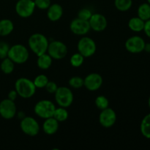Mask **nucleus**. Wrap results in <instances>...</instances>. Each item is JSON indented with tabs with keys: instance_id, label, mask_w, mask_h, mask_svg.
Returning a JSON list of instances; mask_svg holds the SVG:
<instances>
[{
	"instance_id": "f257e3e1",
	"label": "nucleus",
	"mask_w": 150,
	"mask_h": 150,
	"mask_svg": "<svg viewBox=\"0 0 150 150\" xmlns=\"http://www.w3.org/2000/svg\"><path fill=\"white\" fill-rule=\"evenodd\" d=\"M48 44L49 42L46 37L41 33L33 34L28 40L29 48L38 57L47 52Z\"/></svg>"
},
{
	"instance_id": "f03ea898",
	"label": "nucleus",
	"mask_w": 150,
	"mask_h": 150,
	"mask_svg": "<svg viewBox=\"0 0 150 150\" xmlns=\"http://www.w3.org/2000/svg\"><path fill=\"white\" fill-rule=\"evenodd\" d=\"M36 89L33 81L27 78H20L15 83V89L18 95L24 99L32 98L36 92Z\"/></svg>"
},
{
	"instance_id": "7ed1b4c3",
	"label": "nucleus",
	"mask_w": 150,
	"mask_h": 150,
	"mask_svg": "<svg viewBox=\"0 0 150 150\" xmlns=\"http://www.w3.org/2000/svg\"><path fill=\"white\" fill-rule=\"evenodd\" d=\"M7 57L15 64H21L29 59V53L26 46L21 44H16L10 48Z\"/></svg>"
},
{
	"instance_id": "20e7f679",
	"label": "nucleus",
	"mask_w": 150,
	"mask_h": 150,
	"mask_svg": "<svg viewBox=\"0 0 150 150\" xmlns=\"http://www.w3.org/2000/svg\"><path fill=\"white\" fill-rule=\"evenodd\" d=\"M54 95L55 100L59 106L67 108L70 107L73 103V93L71 89L67 86H59L57 88Z\"/></svg>"
},
{
	"instance_id": "39448f33",
	"label": "nucleus",
	"mask_w": 150,
	"mask_h": 150,
	"mask_svg": "<svg viewBox=\"0 0 150 150\" xmlns=\"http://www.w3.org/2000/svg\"><path fill=\"white\" fill-rule=\"evenodd\" d=\"M55 109V105L51 100H41L35 104L34 111L38 117L45 120L53 117Z\"/></svg>"
},
{
	"instance_id": "423d86ee",
	"label": "nucleus",
	"mask_w": 150,
	"mask_h": 150,
	"mask_svg": "<svg viewBox=\"0 0 150 150\" xmlns=\"http://www.w3.org/2000/svg\"><path fill=\"white\" fill-rule=\"evenodd\" d=\"M78 51L84 58H89L95 54L97 45L95 40L89 37H83L79 40L77 45Z\"/></svg>"
},
{
	"instance_id": "0eeeda50",
	"label": "nucleus",
	"mask_w": 150,
	"mask_h": 150,
	"mask_svg": "<svg viewBox=\"0 0 150 150\" xmlns=\"http://www.w3.org/2000/svg\"><path fill=\"white\" fill-rule=\"evenodd\" d=\"M47 52L54 59H62L67 54V47L62 41L54 40L48 44Z\"/></svg>"
},
{
	"instance_id": "6e6552de",
	"label": "nucleus",
	"mask_w": 150,
	"mask_h": 150,
	"mask_svg": "<svg viewBox=\"0 0 150 150\" xmlns=\"http://www.w3.org/2000/svg\"><path fill=\"white\" fill-rule=\"evenodd\" d=\"M20 127L24 134L32 137L36 136L40 133L39 123L32 117H25L21 120Z\"/></svg>"
},
{
	"instance_id": "1a4fd4ad",
	"label": "nucleus",
	"mask_w": 150,
	"mask_h": 150,
	"mask_svg": "<svg viewBox=\"0 0 150 150\" xmlns=\"http://www.w3.org/2000/svg\"><path fill=\"white\" fill-rule=\"evenodd\" d=\"M35 8L34 0H18L16 4V13L23 18L30 17L35 12Z\"/></svg>"
},
{
	"instance_id": "9d476101",
	"label": "nucleus",
	"mask_w": 150,
	"mask_h": 150,
	"mask_svg": "<svg viewBox=\"0 0 150 150\" xmlns=\"http://www.w3.org/2000/svg\"><path fill=\"white\" fill-rule=\"evenodd\" d=\"M145 41L142 37L135 35L126 40L125 46L126 50L131 54H139L144 50Z\"/></svg>"
},
{
	"instance_id": "9b49d317",
	"label": "nucleus",
	"mask_w": 150,
	"mask_h": 150,
	"mask_svg": "<svg viewBox=\"0 0 150 150\" xmlns=\"http://www.w3.org/2000/svg\"><path fill=\"white\" fill-rule=\"evenodd\" d=\"M17 113V107H16L15 101L11 100L4 99L0 102V116L5 120H11Z\"/></svg>"
},
{
	"instance_id": "f8f14e48",
	"label": "nucleus",
	"mask_w": 150,
	"mask_h": 150,
	"mask_svg": "<svg viewBox=\"0 0 150 150\" xmlns=\"http://www.w3.org/2000/svg\"><path fill=\"white\" fill-rule=\"evenodd\" d=\"M117 122V114L111 108H105L102 110L99 115V122L102 127L105 128H110Z\"/></svg>"
},
{
	"instance_id": "ddd939ff",
	"label": "nucleus",
	"mask_w": 150,
	"mask_h": 150,
	"mask_svg": "<svg viewBox=\"0 0 150 150\" xmlns=\"http://www.w3.org/2000/svg\"><path fill=\"white\" fill-rule=\"evenodd\" d=\"M70 29L74 35L83 36L90 31L91 27L89 21H84L79 18H76L73 19L70 23Z\"/></svg>"
},
{
	"instance_id": "4468645a",
	"label": "nucleus",
	"mask_w": 150,
	"mask_h": 150,
	"mask_svg": "<svg viewBox=\"0 0 150 150\" xmlns=\"http://www.w3.org/2000/svg\"><path fill=\"white\" fill-rule=\"evenodd\" d=\"M83 86L92 92L98 90L101 87L103 82L102 76L97 73H89L85 77V79H83Z\"/></svg>"
},
{
	"instance_id": "2eb2a0df",
	"label": "nucleus",
	"mask_w": 150,
	"mask_h": 150,
	"mask_svg": "<svg viewBox=\"0 0 150 150\" xmlns=\"http://www.w3.org/2000/svg\"><path fill=\"white\" fill-rule=\"evenodd\" d=\"M91 29L95 32H103L107 27V19L103 15L100 13H92L89 20Z\"/></svg>"
},
{
	"instance_id": "dca6fc26",
	"label": "nucleus",
	"mask_w": 150,
	"mask_h": 150,
	"mask_svg": "<svg viewBox=\"0 0 150 150\" xmlns=\"http://www.w3.org/2000/svg\"><path fill=\"white\" fill-rule=\"evenodd\" d=\"M59 122L52 117L45 119L43 124H42V130L45 134L52 136V135L57 133L59 130Z\"/></svg>"
},
{
	"instance_id": "f3484780",
	"label": "nucleus",
	"mask_w": 150,
	"mask_h": 150,
	"mask_svg": "<svg viewBox=\"0 0 150 150\" xmlns=\"http://www.w3.org/2000/svg\"><path fill=\"white\" fill-rule=\"evenodd\" d=\"M63 16V8L60 4H52L47 9V17L51 21H57Z\"/></svg>"
},
{
	"instance_id": "a211bd4d",
	"label": "nucleus",
	"mask_w": 150,
	"mask_h": 150,
	"mask_svg": "<svg viewBox=\"0 0 150 150\" xmlns=\"http://www.w3.org/2000/svg\"><path fill=\"white\" fill-rule=\"evenodd\" d=\"M14 29V24L10 19L4 18L0 21V36L5 37L10 35Z\"/></svg>"
},
{
	"instance_id": "6ab92c4d",
	"label": "nucleus",
	"mask_w": 150,
	"mask_h": 150,
	"mask_svg": "<svg viewBox=\"0 0 150 150\" xmlns=\"http://www.w3.org/2000/svg\"><path fill=\"white\" fill-rule=\"evenodd\" d=\"M53 59L48 54H42V55L38 56V60H37V64L39 68L41 70H48L52 64Z\"/></svg>"
},
{
	"instance_id": "aec40b11",
	"label": "nucleus",
	"mask_w": 150,
	"mask_h": 150,
	"mask_svg": "<svg viewBox=\"0 0 150 150\" xmlns=\"http://www.w3.org/2000/svg\"><path fill=\"white\" fill-rule=\"evenodd\" d=\"M145 21L139 17H133L129 20L128 27L135 32H139L144 30Z\"/></svg>"
},
{
	"instance_id": "412c9836",
	"label": "nucleus",
	"mask_w": 150,
	"mask_h": 150,
	"mask_svg": "<svg viewBox=\"0 0 150 150\" xmlns=\"http://www.w3.org/2000/svg\"><path fill=\"white\" fill-rule=\"evenodd\" d=\"M140 130L144 137L150 139V113L146 114L142 120Z\"/></svg>"
},
{
	"instance_id": "4be33fe9",
	"label": "nucleus",
	"mask_w": 150,
	"mask_h": 150,
	"mask_svg": "<svg viewBox=\"0 0 150 150\" xmlns=\"http://www.w3.org/2000/svg\"><path fill=\"white\" fill-rule=\"evenodd\" d=\"M138 17L142 20L146 21L150 19V4L148 3H143L138 8Z\"/></svg>"
},
{
	"instance_id": "5701e85b",
	"label": "nucleus",
	"mask_w": 150,
	"mask_h": 150,
	"mask_svg": "<svg viewBox=\"0 0 150 150\" xmlns=\"http://www.w3.org/2000/svg\"><path fill=\"white\" fill-rule=\"evenodd\" d=\"M69 117V112L66 108L59 106V108H56L54 111L53 117L57 120L59 122H62L66 121Z\"/></svg>"
},
{
	"instance_id": "b1692460",
	"label": "nucleus",
	"mask_w": 150,
	"mask_h": 150,
	"mask_svg": "<svg viewBox=\"0 0 150 150\" xmlns=\"http://www.w3.org/2000/svg\"><path fill=\"white\" fill-rule=\"evenodd\" d=\"M15 67V63L8 57L3 59L0 65L1 70L4 74H10L13 72Z\"/></svg>"
},
{
	"instance_id": "393cba45",
	"label": "nucleus",
	"mask_w": 150,
	"mask_h": 150,
	"mask_svg": "<svg viewBox=\"0 0 150 150\" xmlns=\"http://www.w3.org/2000/svg\"><path fill=\"white\" fill-rule=\"evenodd\" d=\"M132 4H133L132 0H114V5L119 11H127L131 8Z\"/></svg>"
},
{
	"instance_id": "a878e982",
	"label": "nucleus",
	"mask_w": 150,
	"mask_h": 150,
	"mask_svg": "<svg viewBox=\"0 0 150 150\" xmlns=\"http://www.w3.org/2000/svg\"><path fill=\"white\" fill-rule=\"evenodd\" d=\"M95 103L97 108L101 111L109 107V101L104 95H99L97 97L95 98Z\"/></svg>"
},
{
	"instance_id": "bb28decb",
	"label": "nucleus",
	"mask_w": 150,
	"mask_h": 150,
	"mask_svg": "<svg viewBox=\"0 0 150 150\" xmlns=\"http://www.w3.org/2000/svg\"><path fill=\"white\" fill-rule=\"evenodd\" d=\"M84 62V57L79 52L73 54L70 59V62L73 67H79L83 64Z\"/></svg>"
},
{
	"instance_id": "cd10ccee",
	"label": "nucleus",
	"mask_w": 150,
	"mask_h": 150,
	"mask_svg": "<svg viewBox=\"0 0 150 150\" xmlns=\"http://www.w3.org/2000/svg\"><path fill=\"white\" fill-rule=\"evenodd\" d=\"M48 79L45 75H38L34 79L33 82L35 83V86L38 89H43L45 87L47 83L48 82Z\"/></svg>"
},
{
	"instance_id": "c85d7f7f",
	"label": "nucleus",
	"mask_w": 150,
	"mask_h": 150,
	"mask_svg": "<svg viewBox=\"0 0 150 150\" xmlns=\"http://www.w3.org/2000/svg\"><path fill=\"white\" fill-rule=\"evenodd\" d=\"M68 83L70 87L73 89H80L82 86H83L84 81H83V79H82L80 76H73L70 78Z\"/></svg>"
},
{
	"instance_id": "c756f323",
	"label": "nucleus",
	"mask_w": 150,
	"mask_h": 150,
	"mask_svg": "<svg viewBox=\"0 0 150 150\" xmlns=\"http://www.w3.org/2000/svg\"><path fill=\"white\" fill-rule=\"evenodd\" d=\"M10 48V47L8 43L4 42V41H0V59H3L7 57Z\"/></svg>"
},
{
	"instance_id": "7c9ffc66",
	"label": "nucleus",
	"mask_w": 150,
	"mask_h": 150,
	"mask_svg": "<svg viewBox=\"0 0 150 150\" xmlns=\"http://www.w3.org/2000/svg\"><path fill=\"white\" fill-rule=\"evenodd\" d=\"M92 13L90 10L87 8H83L78 13V18L84 21H89L92 16Z\"/></svg>"
},
{
	"instance_id": "2f4dec72",
	"label": "nucleus",
	"mask_w": 150,
	"mask_h": 150,
	"mask_svg": "<svg viewBox=\"0 0 150 150\" xmlns=\"http://www.w3.org/2000/svg\"><path fill=\"white\" fill-rule=\"evenodd\" d=\"M35 7L40 10H47L51 4V0H34Z\"/></svg>"
},
{
	"instance_id": "473e14b6",
	"label": "nucleus",
	"mask_w": 150,
	"mask_h": 150,
	"mask_svg": "<svg viewBox=\"0 0 150 150\" xmlns=\"http://www.w3.org/2000/svg\"><path fill=\"white\" fill-rule=\"evenodd\" d=\"M59 86H57V84L55 83V82L49 81H48V82L47 83L46 86H45V88L48 93L54 94L56 92V91H57V88Z\"/></svg>"
},
{
	"instance_id": "72a5a7b5",
	"label": "nucleus",
	"mask_w": 150,
	"mask_h": 150,
	"mask_svg": "<svg viewBox=\"0 0 150 150\" xmlns=\"http://www.w3.org/2000/svg\"><path fill=\"white\" fill-rule=\"evenodd\" d=\"M18 96V95L16 90V89H13V90H11L9 92L8 95H7V98L10 100H11L15 101L16 100V98H17Z\"/></svg>"
},
{
	"instance_id": "f704fd0d",
	"label": "nucleus",
	"mask_w": 150,
	"mask_h": 150,
	"mask_svg": "<svg viewBox=\"0 0 150 150\" xmlns=\"http://www.w3.org/2000/svg\"><path fill=\"white\" fill-rule=\"evenodd\" d=\"M143 31L145 32L146 36L150 38V19L145 21L144 28Z\"/></svg>"
},
{
	"instance_id": "c9c22d12",
	"label": "nucleus",
	"mask_w": 150,
	"mask_h": 150,
	"mask_svg": "<svg viewBox=\"0 0 150 150\" xmlns=\"http://www.w3.org/2000/svg\"><path fill=\"white\" fill-rule=\"evenodd\" d=\"M147 53H150V42H148V43H145V46H144V50Z\"/></svg>"
},
{
	"instance_id": "e433bc0d",
	"label": "nucleus",
	"mask_w": 150,
	"mask_h": 150,
	"mask_svg": "<svg viewBox=\"0 0 150 150\" xmlns=\"http://www.w3.org/2000/svg\"><path fill=\"white\" fill-rule=\"evenodd\" d=\"M24 117H25V114H24V113H23V112H21H21H19V113H18V118H20L21 120H22V119L24 118Z\"/></svg>"
},
{
	"instance_id": "4c0bfd02",
	"label": "nucleus",
	"mask_w": 150,
	"mask_h": 150,
	"mask_svg": "<svg viewBox=\"0 0 150 150\" xmlns=\"http://www.w3.org/2000/svg\"><path fill=\"white\" fill-rule=\"evenodd\" d=\"M148 105H149V108H150V96H149V99H148Z\"/></svg>"
},
{
	"instance_id": "58836bf2",
	"label": "nucleus",
	"mask_w": 150,
	"mask_h": 150,
	"mask_svg": "<svg viewBox=\"0 0 150 150\" xmlns=\"http://www.w3.org/2000/svg\"><path fill=\"white\" fill-rule=\"evenodd\" d=\"M147 3H148V4H150V0H147Z\"/></svg>"
}]
</instances>
